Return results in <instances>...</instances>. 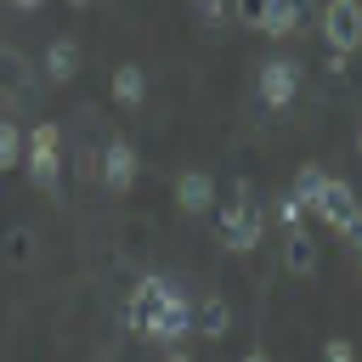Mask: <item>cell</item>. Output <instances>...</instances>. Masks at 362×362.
<instances>
[{
    "label": "cell",
    "instance_id": "5b68a950",
    "mask_svg": "<svg viewBox=\"0 0 362 362\" xmlns=\"http://www.w3.org/2000/svg\"><path fill=\"white\" fill-rule=\"evenodd\" d=\"M294 96H300V62H288V57L260 62V102H266L272 113H283Z\"/></svg>",
    "mask_w": 362,
    "mask_h": 362
},
{
    "label": "cell",
    "instance_id": "44dd1931",
    "mask_svg": "<svg viewBox=\"0 0 362 362\" xmlns=\"http://www.w3.org/2000/svg\"><path fill=\"white\" fill-rule=\"evenodd\" d=\"M277 221H283V226H294V221H300V198H294V192L277 204Z\"/></svg>",
    "mask_w": 362,
    "mask_h": 362
},
{
    "label": "cell",
    "instance_id": "484cf974",
    "mask_svg": "<svg viewBox=\"0 0 362 362\" xmlns=\"http://www.w3.org/2000/svg\"><path fill=\"white\" fill-rule=\"evenodd\" d=\"M68 6H90V0H68Z\"/></svg>",
    "mask_w": 362,
    "mask_h": 362
},
{
    "label": "cell",
    "instance_id": "9a60e30c",
    "mask_svg": "<svg viewBox=\"0 0 362 362\" xmlns=\"http://www.w3.org/2000/svg\"><path fill=\"white\" fill-rule=\"evenodd\" d=\"M322 181H328V175H322L317 164H300V170H294V198H300V209H311V204H317Z\"/></svg>",
    "mask_w": 362,
    "mask_h": 362
},
{
    "label": "cell",
    "instance_id": "2e32d148",
    "mask_svg": "<svg viewBox=\"0 0 362 362\" xmlns=\"http://www.w3.org/2000/svg\"><path fill=\"white\" fill-rule=\"evenodd\" d=\"M6 260H11L17 272L34 266V232H28V226H11V232H6Z\"/></svg>",
    "mask_w": 362,
    "mask_h": 362
},
{
    "label": "cell",
    "instance_id": "ac0fdd59",
    "mask_svg": "<svg viewBox=\"0 0 362 362\" xmlns=\"http://www.w3.org/2000/svg\"><path fill=\"white\" fill-rule=\"evenodd\" d=\"M266 6L272 0H226V11L243 23V28H260V17H266Z\"/></svg>",
    "mask_w": 362,
    "mask_h": 362
},
{
    "label": "cell",
    "instance_id": "7c38bea8",
    "mask_svg": "<svg viewBox=\"0 0 362 362\" xmlns=\"http://www.w3.org/2000/svg\"><path fill=\"white\" fill-rule=\"evenodd\" d=\"M175 204H181L187 215H204V209L215 204V181H209L204 170H181V181H175Z\"/></svg>",
    "mask_w": 362,
    "mask_h": 362
},
{
    "label": "cell",
    "instance_id": "30bf717a",
    "mask_svg": "<svg viewBox=\"0 0 362 362\" xmlns=\"http://www.w3.org/2000/svg\"><path fill=\"white\" fill-rule=\"evenodd\" d=\"M305 17H311V0H272V6H266V17H260V34L288 40V34H294Z\"/></svg>",
    "mask_w": 362,
    "mask_h": 362
},
{
    "label": "cell",
    "instance_id": "6da1fadb",
    "mask_svg": "<svg viewBox=\"0 0 362 362\" xmlns=\"http://www.w3.org/2000/svg\"><path fill=\"white\" fill-rule=\"evenodd\" d=\"M260 232H266V209L255 204L249 181H238V187H232V204H226V215H221V249L249 255V249L260 243Z\"/></svg>",
    "mask_w": 362,
    "mask_h": 362
},
{
    "label": "cell",
    "instance_id": "3957f363",
    "mask_svg": "<svg viewBox=\"0 0 362 362\" xmlns=\"http://www.w3.org/2000/svg\"><path fill=\"white\" fill-rule=\"evenodd\" d=\"M322 40L334 57L362 51V0H328L322 6Z\"/></svg>",
    "mask_w": 362,
    "mask_h": 362
},
{
    "label": "cell",
    "instance_id": "7402d4cb",
    "mask_svg": "<svg viewBox=\"0 0 362 362\" xmlns=\"http://www.w3.org/2000/svg\"><path fill=\"white\" fill-rule=\"evenodd\" d=\"M345 243H351V255H356V260H362V209H356V221H351V226H345Z\"/></svg>",
    "mask_w": 362,
    "mask_h": 362
},
{
    "label": "cell",
    "instance_id": "e0dca14e",
    "mask_svg": "<svg viewBox=\"0 0 362 362\" xmlns=\"http://www.w3.org/2000/svg\"><path fill=\"white\" fill-rule=\"evenodd\" d=\"M17 164H23V130L0 119V170H17Z\"/></svg>",
    "mask_w": 362,
    "mask_h": 362
},
{
    "label": "cell",
    "instance_id": "7a4b0ae2",
    "mask_svg": "<svg viewBox=\"0 0 362 362\" xmlns=\"http://www.w3.org/2000/svg\"><path fill=\"white\" fill-rule=\"evenodd\" d=\"M23 164H28V181L40 192H57L62 187V130L57 124H34L23 136Z\"/></svg>",
    "mask_w": 362,
    "mask_h": 362
},
{
    "label": "cell",
    "instance_id": "8fae6325",
    "mask_svg": "<svg viewBox=\"0 0 362 362\" xmlns=\"http://www.w3.org/2000/svg\"><path fill=\"white\" fill-rule=\"evenodd\" d=\"M226 328H232V305H226L221 294H204V300L192 305V334H204V339H226Z\"/></svg>",
    "mask_w": 362,
    "mask_h": 362
},
{
    "label": "cell",
    "instance_id": "52a82bcc",
    "mask_svg": "<svg viewBox=\"0 0 362 362\" xmlns=\"http://www.w3.org/2000/svg\"><path fill=\"white\" fill-rule=\"evenodd\" d=\"M311 209H317V221H322V226H328V232H345V226H351V221H356V209H362V204H356V192H351V187H345V181H334V175H328V181H322V192H317V204H311Z\"/></svg>",
    "mask_w": 362,
    "mask_h": 362
},
{
    "label": "cell",
    "instance_id": "277c9868",
    "mask_svg": "<svg viewBox=\"0 0 362 362\" xmlns=\"http://www.w3.org/2000/svg\"><path fill=\"white\" fill-rule=\"evenodd\" d=\"M192 334V300L170 283V294H164V305H158V317L147 322V334L141 339H158V345H181Z\"/></svg>",
    "mask_w": 362,
    "mask_h": 362
},
{
    "label": "cell",
    "instance_id": "4fadbf2b",
    "mask_svg": "<svg viewBox=\"0 0 362 362\" xmlns=\"http://www.w3.org/2000/svg\"><path fill=\"white\" fill-rule=\"evenodd\" d=\"M74 74H79V45L62 34V40L45 45V79H51V85H68Z\"/></svg>",
    "mask_w": 362,
    "mask_h": 362
},
{
    "label": "cell",
    "instance_id": "cb8c5ba5",
    "mask_svg": "<svg viewBox=\"0 0 362 362\" xmlns=\"http://www.w3.org/2000/svg\"><path fill=\"white\" fill-rule=\"evenodd\" d=\"M243 362H266V356H260V351H249V356H243Z\"/></svg>",
    "mask_w": 362,
    "mask_h": 362
},
{
    "label": "cell",
    "instance_id": "603a6c76",
    "mask_svg": "<svg viewBox=\"0 0 362 362\" xmlns=\"http://www.w3.org/2000/svg\"><path fill=\"white\" fill-rule=\"evenodd\" d=\"M164 362H192V356H187V351H175V345H170V351H164Z\"/></svg>",
    "mask_w": 362,
    "mask_h": 362
},
{
    "label": "cell",
    "instance_id": "d6986e66",
    "mask_svg": "<svg viewBox=\"0 0 362 362\" xmlns=\"http://www.w3.org/2000/svg\"><path fill=\"white\" fill-rule=\"evenodd\" d=\"M322 362H356V345L351 339H328L322 345Z\"/></svg>",
    "mask_w": 362,
    "mask_h": 362
},
{
    "label": "cell",
    "instance_id": "9c48e42d",
    "mask_svg": "<svg viewBox=\"0 0 362 362\" xmlns=\"http://www.w3.org/2000/svg\"><path fill=\"white\" fill-rule=\"evenodd\" d=\"M283 266H288V277H311L317 272V238L294 221V226H283Z\"/></svg>",
    "mask_w": 362,
    "mask_h": 362
},
{
    "label": "cell",
    "instance_id": "ffe728a7",
    "mask_svg": "<svg viewBox=\"0 0 362 362\" xmlns=\"http://www.w3.org/2000/svg\"><path fill=\"white\" fill-rule=\"evenodd\" d=\"M204 23H226V0H192Z\"/></svg>",
    "mask_w": 362,
    "mask_h": 362
},
{
    "label": "cell",
    "instance_id": "5bb4252c",
    "mask_svg": "<svg viewBox=\"0 0 362 362\" xmlns=\"http://www.w3.org/2000/svg\"><path fill=\"white\" fill-rule=\"evenodd\" d=\"M113 102H119V107H141V102H147V74H141L136 62H119V68H113Z\"/></svg>",
    "mask_w": 362,
    "mask_h": 362
},
{
    "label": "cell",
    "instance_id": "ba28073f",
    "mask_svg": "<svg viewBox=\"0 0 362 362\" xmlns=\"http://www.w3.org/2000/svg\"><path fill=\"white\" fill-rule=\"evenodd\" d=\"M96 170H102V187H107V192H130V187H136V147H130L124 136H107Z\"/></svg>",
    "mask_w": 362,
    "mask_h": 362
},
{
    "label": "cell",
    "instance_id": "8992f818",
    "mask_svg": "<svg viewBox=\"0 0 362 362\" xmlns=\"http://www.w3.org/2000/svg\"><path fill=\"white\" fill-rule=\"evenodd\" d=\"M164 294H170V277H158V272H147V277H136V288H130V300H124V322H130L136 334H147V322L158 317V305H164Z\"/></svg>",
    "mask_w": 362,
    "mask_h": 362
},
{
    "label": "cell",
    "instance_id": "d4e9b609",
    "mask_svg": "<svg viewBox=\"0 0 362 362\" xmlns=\"http://www.w3.org/2000/svg\"><path fill=\"white\" fill-rule=\"evenodd\" d=\"M11 6H40V0H11Z\"/></svg>",
    "mask_w": 362,
    "mask_h": 362
}]
</instances>
